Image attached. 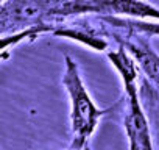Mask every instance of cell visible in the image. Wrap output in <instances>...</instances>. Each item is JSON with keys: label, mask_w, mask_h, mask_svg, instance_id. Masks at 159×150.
Here are the masks:
<instances>
[{"label": "cell", "mask_w": 159, "mask_h": 150, "mask_svg": "<svg viewBox=\"0 0 159 150\" xmlns=\"http://www.w3.org/2000/svg\"><path fill=\"white\" fill-rule=\"evenodd\" d=\"M72 150V148H70ZM81 150H89V147H86V148H81Z\"/></svg>", "instance_id": "obj_10"}, {"label": "cell", "mask_w": 159, "mask_h": 150, "mask_svg": "<svg viewBox=\"0 0 159 150\" xmlns=\"http://www.w3.org/2000/svg\"><path fill=\"white\" fill-rule=\"evenodd\" d=\"M53 36L56 38H64V39H70V41H76L80 44H83L95 52H105L108 50L109 44L108 41L95 30L92 28L89 24L84 22H75V24H59L53 33Z\"/></svg>", "instance_id": "obj_6"}, {"label": "cell", "mask_w": 159, "mask_h": 150, "mask_svg": "<svg viewBox=\"0 0 159 150\" xmlns=\"http://www.w3.org/2000/svg\"><path fill=\"white\" fill-rule=\"evenodd\" d=\"M62 85L67 91L69 102H70V128H72V150H81L89 147L88 142L100 119L111 111L102 110L92 100L88 88L80 73L78 64L69 55L64 56V73H62Z\"/></svg>", "instance_id": "obj_1"}, {"label": "cell", "mask_w": 159, "mask_h": 150, "mask_svg": "<svg viewBox=\"0 0 159 150\" xmlns=\"http://www.w3.org/2000/svg\"><path fill=\"white\" fill-rule=\"evenodd\" d=\"M98 14L126 17L145 22H159V8L143 2H129V0H98Z\"/></svg>", "instance_id": "obj_5"}, {"label": "cell", "mask_w": 159, "mask_h": 150, "mask_svg": "<svg viewBox=\"0 0 159 150\" xmlns=\"http://www.w3.org/2000/svg\"><path fill=\"white\" fill-rule=\"evenodd\" d=\"M126 106L128 108L123 119V127L129 141L128 150H154L150 125L140 105L139 94L126 97Z\"/></svg>", "instance_id": "obj_3"}, {"label": "cell", "mask_w": 159, "mask_h": 150, "mask_svg": "<svg viewBox=\"0 0 159 150\" xmlns=\"http://www.w3.org/2000/svg\"><path fill=\"white\" fill-rule=\"evenodd\" d=\"M56 27H58V25H50V24H45V25H36V27H31V28L22 30V31L14 33V35L2 36V42H0V47H2L3 52H7L10 47L17 45V44L22 42V41H34L38 36H41V35H44V33H53V30H55Z\"/></svg>", "instance_id": "obj_9"}, {"label": "cell", "mask_w": 159, "mask_h": 150, "mask_svg": "<svg viewBox=\"0 0 159 150\" xmlns=\"http://www.w3.org/2000/svg\"><path fill=\"white\" fill-rule=\"evenodd\" d=\"M100 19L114 28L123 30L125 35H140L145 38L159 36V22H145L126 17H116V16H102Z\"/></svg>", "instance_id": "obj_8"}, {"label": "cell", "mask_w": 159, "mask_h": 150, "mask_svg": "<svg viewBox=\"0 0 159 150\" xmlns=\"http://www.w3.org/2000/svg\"><path fill=\"white\" fill-rule=\"evenodd\" d=\"M52 0L47 2H0V33L2 36H8V33L14 35L22 30L45 25L48 22V10ZM52 25V24H50Z\"/></svg>", "instance_id": "obj_2"}, {"label": "cell", "mask_w": 159, "mask_h": 150, "mask_svg": "<svg viewBox=\"0 0 159 150\" xmlns=\"http://www.w3.org/2000/svg\"><path fill=\"white\" fill-rule=\"evenodd\" d=\"M125 36L126 39L122 41L120 44L125 45L126 50L133 55L147 80L159 89V53L151 47L148 38L140 35H125Z\"/></svg>", "instance_id": "obj_4"}, {"label": "cell", "mask_w": 159, "mask_h": 150, "mask_svg": "<svg viewBox=\"0 0 159 150\" xmlns=\"http://www.w3.org/2000/svg\"><path fill=\"white\" fill-rule=\"evenodd\" d=\"M108 59L117 70L119 77L123 83V91L125 97L136 96L137 94V73H139V66L133 55L126 50L125 45H119L117 50L108 52Z\"/></svg>", "instance_id": "obj_7"}]
</instances>
